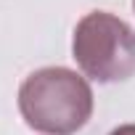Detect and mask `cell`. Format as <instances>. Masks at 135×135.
Here are the masks:
<instances>
[{"mask_svg": "<svg viewBox=\"0 0 135 135\" xmlns=\"http://www.w3.org/2000/svg\"><path fill=\"white\" fill-rule=\"evenodd\" d=\"M19 111L37 132L74 135L93 117V88L74 69L45 66L21 82Z\"/></svg>", "mask_w": 135, "mask_h": 135, "instance_id": "cell-1", "label": "cell"}, {"mask_svg": "<svg viewBox=\"0 0 135 135\" xmlns=\"http://www.w3.org/2000/svg\"><path fill=\"white\" fill-rule=\"evenodd\" d=\"M72 56L95 82L130 80L135 74V29L109 11H90L74 27Z\"/></svg>", "mask_w": 135, "mask_h": 135, "instance_id": "cell-2", "label": "cell"}, {"mask_svg": "<svg viewBox=\"0 0 135 135\" xmlns=\"http://www.w3.org/2000/svg\"><path fill=\"white\" fill-rule=\"evenodd\" d=\"M109 135H135V124H119V127H114Z\"/></svg>", "mask_w": 135, "mask_h": 135, "instance_id": "cell-3", "label": "cell"}, {"mask_svg": "<svg viewBox=\"0 0 135 135\" xmlns=\"http://www.w3.org/2000/svg\"><path fill=\"white\" fill-rule=\"evenodd\" d=\"M132 11H135V0H132Z\"/></svg>", "mask_w": 135, "mask_h": 135, "instance_id": "cell-4", "label": "cell"}]
</instances>
